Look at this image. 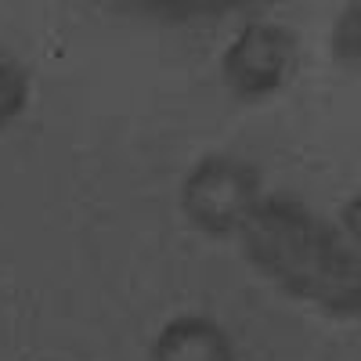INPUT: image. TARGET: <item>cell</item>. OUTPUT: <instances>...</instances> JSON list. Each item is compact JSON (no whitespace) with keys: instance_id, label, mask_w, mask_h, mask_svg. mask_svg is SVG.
<instances>
[{"instance_id":"1","label":"cell","mask_w":361,"mask_h":361,"mask_svg":"<svg viewBox=\"0 0 361 361\" xmlns=\"http://www.w3.org/2000/svg\"><path fill=\"white\" fill-rule=\"evenodd\" d=\"M243 250L260 275L282 293L333 314L357 318L361 311V264L347 238L325 224L314 209L289 195L257 199L238 228Z\"/></svg>"},{"instance_id":"2","label":"cell","mask_w":361,"mask_h":361,"mask_svg":"<svg viewBox=\"0 0 361 361\" xmlns=\"http://www.w3.org/2000/svg\"><path fill=\"white\" fill-rule=\"evenodd\" d=\"M257 199L260 170L238 156H206L188 170L180 185V209L206 235L238 231Z\"/></svg>"},{"instance_id":"3","label":"cell","mask_w":361,"mask_h":361,"mask_svg":"<svg viewBox=\"0 0 361 361\" xmlns=\"http://www.w3.org/2000/svg\"><path fill=\"white\" fill-rule=\"evenodd\" d=\"M293 33L275 22H250L221 58L224 83L238 98H267L286 83L293 69Z\"/></svg>"},{"instance_id":"4","label":"cell","mask_w":361,"mask_h":361,"mask_svg":"<svg viewBox=\"0 0 361 361\" xmlns=\"http://www.w3.org/2000/svg\"><path fill=\"white\" fill-rule=\"evenodd\" d=\"M152 357L156 361H235V347L217 322L185 314L163 325Z\"/></svg>"},{"instance_id":"5","label":"cell","mask_w":361,"mask_h":361,"mask_svg":"<svg viewBox=\"0 0 361 361\" xmlns=\"http://www.w3.org/2000/svg\"><path fill=\"white\" fill-rule=\"evenodd\" d=\"M25 102H29V76L11 62H0V127L11 123L25 109Z\"/></svg>"}]
</instances>
